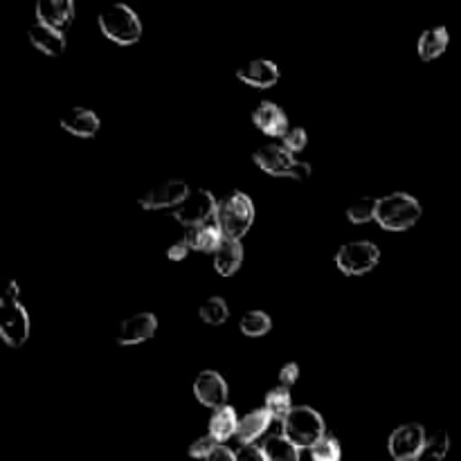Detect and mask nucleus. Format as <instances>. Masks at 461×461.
Segmentation results:
<instances>
[{
    "instance_id": "29",
    "label": "nucleus",
    "mask_w": 461,
    "mask_h": 461,
    "mask_svg": "<svg viewBox=\"0 0 461 461\" xmlns=\"http://www.w3.org/2000/svg\"><path fill=\"white\" fill-rule=\"evenodd\" d=\"M340 457H342L340 441H338L333 435H329V432L313 446V448H311V459L313 461H340Z\"/></svg>"
},
{
    "instance_id": "23",
    "label": "nucleus",
    "mask_w": 461,
    "mask_h": 461,
    "mask_svg": "<svg viewBox=\"0 0 461 461\" xmlns=\"http://www.w3.org/2000/svg\"><path fill=\"white\" fill-rule=\"evenodd\" d=\"M261 450L268 461H300V448L284 435L266 437Z\"/></svg>"
},
{
    "instance_id": "15",
    "label": "nucleus",
    "mask_w": 461,
    "mask_h": 461,
    "mask_svg": "<svg viewBox=\"0 0 461 461\" xmlns=\"http://www.w3.org/2000/svg\"><path fill=\"white\" fill-rule=\"evenodd\" d=\"M252 122L268 138H284L288 133V115L275 102H261L252 113Z\"/></svg>"
},
{
    "instance_id": "9",
    "label": "nucleus",
    "mask_w": 461,
    "mask_h": 461,
    "mask_svg": "<svg viewBox=\"0 0 461 461\" xmlns=\"http://www.w3.org/2000/svg\"><path fill=\"white\" fill-rule=\"evenodd\" d=\"M428 441V432L421 423H405L390 435L387 450L396 461H414L421 455Z\"/></svg>"
},
{
    "instance_id": "26",
    "label": "nucleus",
    "mask_w": 461,
    "mask_h": 461,
    "mask_svg": "<svg viewBox=\"0 0 461 461\" xmlns=\"http://www.w3.org/2000/svg\"><path fill=\"white\" fill-rule=\"evenodd\" d=\"M241 327V333L248 338H261L273 329V320H270L268 313L264 311H248L246 315L239 322Z\"/></svg>"
},
{
    "instance_id": "12",
    "label": "nucleus",
    "mask_w": 461,
    "mask_h": 461,
    "mask_svg": "<svg viewBox=\"0 0 461 461\" xmlns=\"http://www.w3.org/2000/svg\"><path fill=\"white\" fill-rule=\"evenodd\" d=\"M158 331V318L153 313H135L131 318L122 320L117 327L115 340L122 347L142 345V342L151 340Z\"/></svg>"
},
{
    "instance_id": "6",
    "label": "nucleus",
    "mask_w": 461,
    "mask_h": 461,
    "mask_svg": "<svg viewBox=\"0 0 461 461\" xmlns=\"http://www.w3.org/2000/svg\"><path fill=\"white\" fill-rule=\"evenodd\" d=\"M99 30L117 45H135L142 39V23L129 5L115 3L99 14Z\"/></svg>"
},
{
    "instance_id": "17",
    "label": "nucleus",
    "mask_w": 461,
    "mask_h": 461,
    "mask_svg": "<svg viewBox=\"0 0 461 461\" xmlns=\"http://www.w3.org/2000/svg\"><path fill=\"white\" fill-rule=\"evenodd\" d=\"M27 39H30L32 48H36L45 57H61L66 50V34L48 25H41V23H34L27 30Z\"/></svg>"
},
{
    "instance_id": "14",
    "label": "nucleus",
    "mask_w": 461,
    "mask_h": 461,
    "mask_svg": "<svg viewBox=\"0 0 461 461\" xmlns=\"http://www.w3.org/2000/svg\"><path fill=\"white\" fill-rule=\"evenodd\" d=\"M99 126H102V120H99L97 113L90 111V108L75 106L61 115V129L66 131V133L75 135V138H95V135L99 133Z\"/></svg>"
},
{
    "instance_id": "21",
    "label": "nucleus",
    "mask_w": 461,
    "mask_h": 461,
    "mask_svg": "<svg viewBox=\"0 0 461 461\" xmlns=\"http://www.w3.org/2000/svg\"><path fill=\"white\" fill-rule=\"evenodd\" d=\"M448 43H450V36L444 25L430 27V30H426L421 36H419L417 52L423 61H435V59H439L441 54L446 52Z\"/></svg>"
},
{
    "instance_id": "10",
    "label": "nucleus",
    "mask_w": 461,
    "mask_h": 461,
    "mask_svg": "<svg viewBox=\"0 0 461 461\" xmlns=\"http://www.w3.org/2000/svg\"><path fill=\"white\" fill-rule=\"evenodd\" d=\"M192 194L189 185L183 178H169L165 183H158L156 187L149 189L142 198H140V207L147 212L156 210H167V207H178L187 201V196Z\"/></svg>"
},
{
    "instance_id": "22",
    "label": "nucleus",
    "mask_w": 461,
    "mask_h": 461,
    "mask_svg": "<svg viewBox=\"0 0 461 461\" xmlns=\"http://www.w3.org/2000/svg\"><path fill=\"white\" fill-rule=\"evenodd\" d=\"M223 232H221V228L214 223H207V225H201V228H192L187 230V234H185V241H187V246L192 248V250L196 252H210V255H214L216 248L221 246V241H223Z\"/></svg>"
},
{
    "instance_id": "30",
    "label": "nucleus",
    "mask_w": 461,
    "mask_h": 461,
    "mask_svg": "<svg viewBox=\"0 0 461 461\" xmlns=\"http://www.w3.org/2000/svg\"><path fill=\"white\" fill-rule=\"evenodd\" d=\"M306 144H309V135H306V131L300 129V126L291 129L282 138V147L288 149V151H291L293 156H297V153H300V151H304Z\"/></svg>"
},
{
    "instance_id": "7",
    "label": "nucleus",
    "mask_w": 461,
    "mask_h": 461,
    "mask_svg": "<svg viewBox=\"0 0 461 461\" xmlns=\"http://www.w3.org/2000/svg\"><path fill=\"white\" fill-rule=\"evenodd\" d=\"M381 261V250L372 241H349L336 252V266L342 275L360 277L372 273Z\"/></svg>"
},
{
    "instance_id": "11",
    "label": "nucleus",
    "mask_w": 461,
    "mask_h": 461,
    "mask_svg": "<svg viewBox=\"0 0 461 461\" xmlns=\"http://www.w3.org/2000/svg\"><path fill=\"white\" fill-rule=\"evenodd\" d=\"M194 396H196L198 403L205 405V408L219 410L223 408V405H228V383H225V378L221 376L219 372L205 369V372L198 374L196 381H194Z\"/></svg>"
},
{
    "instance_id": "32",
    "label": "nucleus",
    "mask_w": 461,
    "mask_h": 461,
    "mask_svg": "<svg viewBox=\"0 0 461 461\" xmlns=\"http://www.w3.org/2000/svg\"><path fill=\"white\" fill-rule=\"evenodd\" d=\"M297 378H300V365L297 363H288L279 369V387L291 390V387L297 383Z\"/></svg>"
},
{
    "instance_id": "25",
    "label": "nucleus",
    "mask_w": 461,
    "mask_h": 461,
    "mask_svg": "<svg viewBox=\"0 0 461 461\" xmlns=\"http://www.w3.org/2000/svg\"><path fill=\"white\" fill-rule=\"evenodd\" d=\"M264 408L273 414L275 421H284L293 410L291 390H286V387H275V390H270L268 394H266Z\"/></svg>"
},
{
    "instance_id": "31",
    "label": "nucleus",
    "mask_w": 461,
    "mask_h": 461,
    "mask_svg": "<svg viewBox=\"0 0 461 461\" xmlns=\"http://www.w3.org/2000/svg\"><path fill=\"white\" fill-rule=\"evenodd\" d=\"M219 446H221L219 441L212 439L210 435H205V437H201V439H196L192 446H189V457H192V459H207L212 453H214L216 448H219Z\"/></svg>"
},
{
    "instance_id": "5",
    "label": "nucleus",
    "mask_w": 461,
    "mask_h": 461,
    "mask_svg": "<svg viewBox=\"0 0 461 461\" xmlns=\"http://www.w3.org/2000/svg\"><path fill=\"white\" fill-rule=\"evenodd\" d=\"M282 435L291 439L300 450L313 448L327 435V426H324V419L318 410L297 405L282 421Z\"/></svg>"
},
{
    "instance_id": "28",
    "label": "nucleus",
    "mask_w": 461,
    "mask_h": 461,
    "mask_svg": "<svg viewBox=\"0 0 461 461\" xmlns=\"http://www.w3.org/2000/svg\"><path fill=\"white\" fill-rule=\"evenodd\" d=\"M376 210H378V198L363 196L347 207V219H349L354 225L372 223V221H376Z\"/></svg>"
},
{
    "instance_id": "18",
    "label": "nucleus",
    "mask_w": 461,
    "mask_h": 461,
    "mask_svg": "<svg viewBox=\"0 0 461 461\" xmlns=\"http://www.w3.org/2000/svg\"><path fill=\"white\" fill-rule=\"evenodd\" d=\"M273 414L268 412L266 408L255 410V412L246 414V417L239 421V430H237V439L241 446H255L257 439L264 437V432L268 430L270 423H273Z\"/></svg>"
},
{
    "instance_id": "16",
    "label": "nucleus",
    "mask_w": 461,
    "mask_h": 461,
    "mask_svg": "<svg viewBox=\"0 0 461 461\" xmlns=\"http://www.w3.org/2000/svg\"><path fill=\"white\" fill-rule=\"evenodd\" d=\"M72 18H75V3L72 0H41L36 5V23L52 27V30L66 32Z\"/></svg>"
},
{
    "instance_id": "4",
    "label": "nucleus",
    "mask_w": 461,
    "mask_h": 461,
    "mask_svg": "<svg viewBox=\"0 0 461 461\" xmlns=\"http://www.w3.org/2000/svg\"><path fill=\"white\" fill-rule=\"evenodd\" d=\"M252 160H255V165L261 171H266L270 176H277V178H291L297 180V183H304V180L311 178L309 162L293 156L282 144H264V147H259L252 153Z\"/></svg>"
},
{
    "instance_id": "19",
    "label": "nucleus",
    "mask_w": 461,
    "mask_h": 461,
    "mask_svg": "<svg viewBox=\"0 0 461 461\" xmlns=\"http://www.w3.org/2000/svg\"><path fill=\"white\" fill-rule=\"evenodd\" d=\"M214 270L221 277H232L243 264V246L241 241H234V239H223L221 246L216 248L214 255Z\"/></svg>"
},
{
    "instance_id": "27",
    "label": "nucleus",
    "mask_w": 461,
    "mask_h": 461,
    "mask_svg": "<svg viewBox=\"0 0 461 461\" xmlns=\"http://www.w3.org/2000/svg\"><path fill=\"white\" fill-rule=\"evenodd\" d=\"M450 450V435L446 430L435 432V435L428 437L426 446H423L421 455L414 461H444L446 455Z\"/></svg>"
},
{
    "instance_id": "13",
    "label": "nucleus",
    "mask_w": 461,
    "mask_h": 461,
    "mask_svg": "<svg viewBox=\"0 0 461 461\" xmlns=\"http://www.w3.org/2000/svg\"><path fill=\"white\" fill-rule=\"evenodd\" d=\"M237 79L252 86V88L268 90L279 81V68L277 63L268 61V59H252L246 66L239 68Z\"/></svg>"
},
{
    "instance_id": "35",
    "label": "nucleus",
    "mask_w": 461,
    "mask_h": 461,
    "mask_svg": "<svg viewBox=\"0 0 461 461\" xmlns=\"http://www.w3.org/2000/svg\"><path fill=\"white\" fill-rule=\"evenodd\" d=\"M205 461H237V453L230 450L228 446H219Z\"/></svg>"
},
{
    "instance_id": "2",
    "label": "nucleus",
    "mask_w": 461,
    "mask_h": 461,
    "mask_svg": "<svg viewBox=\"0 0 461 461\" xmlns=\"http://www.w3.org/2000/svg\"><path fill=\"white\" fill-rule=\"evenodd\" d=\"M255 223V203L248 194L232 192L219 201L216 210V225L221 228L225 239L241 241L248 230Z\"/></svg>"
},
{
    "instance_id": "24",
    "label": "nucleus",
    "mask_w": 461,
    "mask_h": 461,
    "mask_svg": "<svg viewBox=\"0 0 461 461\" xmlns=\"http://www.w3.org/2000/svg\"><path fill=\"white\" fill-rule=\"evenodd\" d=\"M201 320L210 327H221V324L228 322L230 318V309H228V302L219 295H212L207 297L205 302L201 304V311H198Z\"/></svg>"
},
{
    "instance_id": "20",
    "label": "nucleus",
    "mask_w": 461,
    "mask_h": 461,
    "mask_svg": "<svg viewBox=\"0 0 461 461\" xmlns=\"http://www.w3.org/2000/svg\"><path fill=\"white\" fill-rule=\"evenodd\" d=\"M239 430V419H237V410L232 405H223V408L214 410L210 419V428H207V435L212 439L219 441L221 446H225V441L237 437Z\"/></svg>"
},
{
    "instance_id": "3",
    "label": "nucleus",
    "mask_w": 461,
    "mask_h": 461,
    "mask_svg": "<svg viewBox=\"0 0 461 461\" xmlns=\"http://www.w3.org/2000/svg\"><path fill=\"white\" fill-rule=\"evenodd\" d=\"M423 214L421 203L405 192L390 194V196L378 198L376 223L387 232H405L414 228Z\"/></svg>"
},
{
    "instance_id": "8",
    "label": "nucleus",
    "mask_w": 461,
    "mask_h": 461,
    "mask_svg": "<svg viewBox=\"0 0 461 461\" xmlns=\"http://www.w3.org/2000/svg\"><path fill=\"white\" fill-rule=\"evenodd\" d=\"M216 210H219V203L210 189H194L187 201L176 207L174 219L187 230L201 228V225L214 223Z\"/></svg>"
},
{
    "instance_id": "33",
    "label": "nucleus",
    "mask_w": 461,
    "mask_h": 461,
    "mask_svg": "<svg viewBox=\"0 0 461 461\" xmlns=\"http://www.w3.org/2000/svg\"><path fill=\"white\" fill-rule=\"evenodd\" d=\"M237 461H268L261 446H241L237 453Z\"/></svg>"
},
{
    "instance_id": "34",
    "label": "nucleus",
    "mask_w": 461,
    "mask_h": 461,
    "mask_svg": "<svg viewBox=\"0 0 461 461\" xmlns=\"http://www.w3.org/2000/svg\"><path fill=\"white\" fill-rule=\"evenodd\" d=\"M189 252H192V248L187 246V241H176V243H171L169 248H167V257H169V261H183V259H187V255Z\"/></svg>"
},
{
    "instance_id": "1",
    "label": "nucleus",
    "mask_w": 461,
    "mask_h": 461,
    "mask_svg": "<svg viewBox=\"0 0 461 461\" xmlns=\"http://www.w3.org/2000/svg\"><path fill=\"white\" fill-rule=\"evenodd\" d=\"M30 315L21 302V286L9 282L0 295V338L7 347L18 349L30 338Z\"/></svg>"
}]
</instances>
